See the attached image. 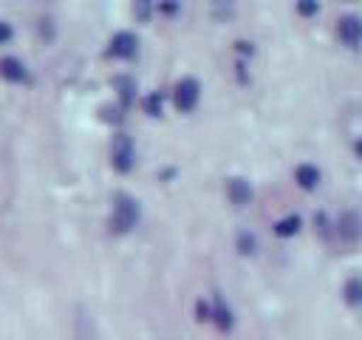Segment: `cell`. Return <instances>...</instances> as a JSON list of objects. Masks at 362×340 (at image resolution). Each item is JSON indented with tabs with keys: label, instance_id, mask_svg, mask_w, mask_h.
Here are the masks:
<instances>
[{
	"label": "cell",
	"instance_id": "cell-8",
	"mask_svg": "<svg viewBox=\"0 0 362 340\" xmlns=\"http://www.w3.org/2000/svg\"><path fill=\"white\" fill-rule=\"evenodd\" d=\"M294 178H297V184H300V187L314 190V187H317V181H320V170H317L314 164H300V167L294 170Z\"/></svg>",
	"mask_w": 362,
	"mask_h": 340
},
{
	"label": "cell",
	"instance_id": "cell-14",
	"mask_svg": "<svg viewBox=\"0 0 362 340\" xmlns=\"http://www.w3.org/2000/svg\"><path fill=\"white\" fill-rule=\"evenodd\" d=\"M297 11H300V14H314V11H317V3H311V0L305 3V0H303V3H297Z\"/></svg>",
	"mask_w": 362,
	"mask_h": 340
},
{
	"label": "cell",
	"instance_id": "cell-7",
	"mask_svg": "<svg viewBox=\"0 0 362 340\" xmlns=\"http://www.w3.org/2000/svg\"><path fill=\"white\" fill-rule=\"evenodd\" d=\"M226 193H229L232 204H246V201L252 198V187H249V181H246V178H229Z\"/></svg>",
	"mask_w": 362,
	"mask_h": 340
},
{
	"label": "cell",
	"instance_id": "cell-11",
	"mask_svg": "<svg viewBox=\"0 0 362 340\" xmlns=\"http://www.w3.org/2000/svg\"><path fill=\"white\" fill-rule=\"evenodd\" d=\"M209 317L218 323V329H223V332L232 329V312L223 306V300H215V312H212Z\"/></svg>",
	"mask_w": 362,
	"mask_h": 340
},
{
	"label": "cell",
	"instance_id": "cell-9",
	"mask_svg": "<svg viewBox=\"0 0 362 340\" xmlns=\"http://www.w3.org/2000/svg\"><path fill=\"white\" fill-rule=\"evenodd\" d=\"M342 298H345L351 306H359V303H362V278H351V280H345V286H342Z\"/></svg>",
	"mask_w": 362,
	"mask_h": 340
},
{
	"label": "cell",
	"instance_id": "cell-1",
	"mask_svg": "<svg viewBox=\"0 0 362 340\" xmlns=\"http://www.w3.org/2000/svg\"><path fill=\"white\" fill-rule=\"evenodd\" d=\"M139 221V204L133 196L127 193H119L116 201H113V215H110V230L113 232H127L133 230Z\"/></svg>",
	"mask_w": 362,
	"mask_h": 340
},
{
	"label": "cell",
	"instance_id": "cell-13",
	"mask_svg": "<svg viewBox=\"0 0 362 340\" xmlns=\"http://www.w3.org/2000/svg\"><path fill=\"white\" fill-rule=\"evenodd\" d=\"M238 246H240V252H252V249H255L252 235H240V238H238Z\"/></svg>",
	"mask_w": 362,
	"mask_h": 340
},
{
	"label": "cell",
	"instance_id": "cell-5",
	"mask_svg": "<svg viewBox=\"0 0 362 340\" xmlns=\"http://www.w3.org/2000/svg\"><path fill=\"white\" fill-rule=\"evenodd\" d=\"M339 37L348 45H359L362 42V17H356V14L339 17Z\"/></svg>",
	"mask_w": 362,
	"mask_h": 340
},
{
	"label": "cell",
	"instance_id": "cell-15",
	"mask_svg": "<svg viewBox=\"0 0 362 340\" xmlns=\"http://www.w3.org/2000/svg\"><path fill=\"white\" fill-rule=\"evenodd\" d=\"M11 34H14V31H11V26L0 20V42H8V40H11Z\"/></svg>",
	"mask_w": 362,
	"mask_h": 340
},
{
	"label": "cell",
	"instance_id": "cell-3",
	"mask_svg": "<svg viewBox=\"0 0 362 340\" xmlns=\"http://www.w3.org/2000/svg\"><path fill=\"white\" fill-rule=\"evenodd\" d=\"M113 167L119 173H127L133 167V144H130V139L124 133H119L113 139Z\"/></svg>",
	"mask_w": 362,
	"mask_h": 340
},
{
	"label": "cell",
	"instance_id": "cell-4",
	"mask_svg": "<svg viewBox=\"0 0 362 340\" xmlns=\"http://www.w3.org/2000/svg\"><path fill=\"white\" fill-rule=\"evenodd\" d=\"M136 45H139V40H136V34H130V31H119L113 40H110V48H107V54L110 57H133L136 54Z\"/></svg>",
	"mask_w": 362,
	"mask_h": 340
},
{
	"label": "cell",
	"instance_id": "cell-16",
	"mask_svg": "<svg viewBox=\"0 0 362 340\" xmlns=\"http://www.w3.org/2000/svg\"><path fill=\"white\" fill-rule=\"evenodd\" d=\"M354 150H356V156H359V159H362V136H359V139H356V144H354Z\"/></svg>",
	"mask_w": 362,
	"mask_h": 340
},
{
	"label": "cell",
	"instance_id": "cell-6",
	"mask_svg": "<svg viewBox=\"0 0 362 340\" xmlns=\"http://www.w3.org/2000/svg\"><path fill=\"white\" fill-rule=\"evenodd\" d=\"M0 76L3 79H11V82H23L28 74H25V65L17 57H3L0 60Z\"/></svg>",
	"mask_w": 362,
	"mask_h": 340
},
{
	"label": "cell",
	"instance_id": "cell-10",
	"mask_svg": "<svg viewBox=\"0 0 362 340\" xmlns=\"http://www.w3.org/2000/svg\"><path fill=\"white\" fill-rule=\"evenodd\" d=\"M300 215H288V218H280L277 224H274V232L277 235H283V238H288V235H294L297 230H300Z\"/></svg>",
	"mask_w": 362,
	"mask_h": 340
},
{
	"label": "cell",
	"instance_id": "cell-2",
	"mask_svg": "<svg viewBox=\"0 0 362 340\" xmlns=\"http://www.w3.org/2000/svg\"><path fill=\"white\" fill-rule=\"evenodd\" d=\"M198 82L192 79V76H187V79H181L178 85H175V91H173V102H175V108L178 110H192L195 108V102H198Z\"/></svg>",
	"mask_w": 362,
	"mask_h": 340
},
{
	"label": "cell",
	"instance_id": "cell-12",
	"mask_svg": "<svg viewBox=\"0 0 362 340\" xmlns=\"http://www.w3.org/2000/svg\"><path fill=\"white\" fill-rule=\"evenodd\" d=\"M144 108H147L153 116H158V113H161V94H153V96H147V99H144Z\"/></svg>",
	"mask_w": 362,
	"mask_h": 340
}]
</instances>
